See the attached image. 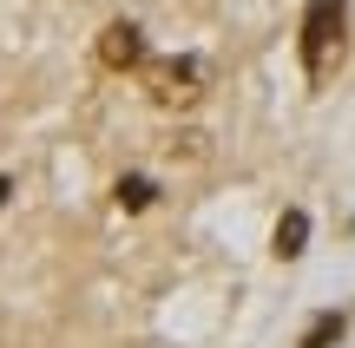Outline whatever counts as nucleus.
<instances>
[{"mask_svg":"<svg viewBox=\"0 0 355 348\" xmlns=\"http://www.w3.org/2000/svg\"><path fill=\"white\" fill-rule=\"evenodd\" d=\"M270 250H277L283 263H296V257L309 250V217H303V210H283V217H277V230H270Z\"/></svg>","mask_w":355,"mask_h":348,"instance_id":"nucleus-4","label":"nucleus"},{"mask_svg":"<svg viewBox=\"0 0 355 348\" xmlns=\"http://www.w3.org/2000/svg\"><path fill=\"white\" fill-rule=\"evenodd\" d=\"M343 329H349V322H343V315H336V309H322V315H316V322H309V329H303V348H329V342H343Z\"/></svg>","mask_w":355,"mask_h":348,"instance_id":"nucleus-5","label":"nucleus"},{"mask_svg":"<svg viewBox=\"0 0 355 348\" xmlns=\"http://www.w3.org/2000/svg\"><path fill=\"white\" fill-rule=\"evenodd\" d=\"M343 53H349V0H309V13H303V73L316 86H329Z\"/></svg>","mask_w":355,"mask_h":348,"instance_id":"nucleus-1","label":"nucleus"},{"mask_svg":"<svg viewBox=\"0 0 355 348\" xmlns=\"http://www.w3.org/2000/svg\"><path fill=\"white\" fill-rule=\"evenodd\" d=\"M145 92H152V105H165V112H184V105L204 99V66L191 59V53H178V59H145Z\"/></svg>","mask_w":355,"mask_h":348,"instance_id":"nucleus-2","label":"nucleus"},{"mask_svg":"<svg viewBox=\"0 0 355 348\" xmlns=\"http://www.w3.org/2000/svg\"><path fill=\"white\" fill-rule=\"evenodd\" d=\"M145 59H152V53H145V33L132 20H112L99 33V66H112V73H139Z\"/></svg>","mask_w":355,"mask_h":348,"instance_id":"nucleus-3","label":"nucleus"},{"mask_svg":"<svg viewBox=\"0 0 355 348\" xmlns=\"http://www.w3.org/2000/svg\"><path fill=\"white\" fill-rule=\"evenodd\" d=\"M7 191H13V184H7V178H0V204H7Z\"/></svg>","mask_w":355,"mask_h":348,"instance_id":"nucleus-7","label":"nucleus"},{"mask_svg":"<svg viewBox=\"0 0 355 348\" xmlns=\"http://www.w3.org/2000/svg\"><path fill=\"white\" fill-rule=\"evenodd\" d=\"M119 204H125V210H145V204H152V178H119Z\"/></svg>","mask_w":355,"mask_h":348,"instance_id":"nucleus-6","label":"nucleus"}]
</instances>
